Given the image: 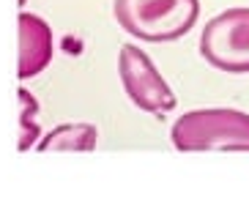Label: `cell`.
<instances>
[{
	"instance_id": "6da1fadb",
	"label": "cell",
	"mask_w": 249,
	"mask_h": 219,
	"mask_svg": "<svg viewBox=\"0 0 249 219\" xmlns=\"http://www.w3.org/2000/svg\"><path fill=\"white\" fill-rule=\"evenodd\" d=\"M173 146L192 151H249V115L233 107L192 110L170 129Z\"/></svg>"
},
{
	"instance_id": "7a4b0ae2",
	"label": "cell",
	"mask_w": 249,
	"mask_h": 219,
	"mask_svg": "<svg viewBox=\"0 0 249 219\" xmlns=\"http://www.w3.org/2000/svg\"><path fill=\"white\" fill-rule=\"evenodd\" d=\"M112 11L129 36L164 44L186 36L197 25L200 0H115Z\"/></svg>"
},
{
	"instance_id": "3957f363",
	"label": "cell",
	"mask_w": 249,
	"mask_h": 219,
	"mask_svg": "<svg viewBox=\"0 0 249 219\" xmlns=\"http://www.w3.org/2000/svg\"><path fill=\"white\" fill-rule=\"evenodd\" d=\"M200 55L225 74H249V8H227L205 22Z\"/></svg>"
},
{
	"instance_id": "277c9868",
	"label": "cell",
	"mask_w": 249,
	"mask_h": 219,
	"mask_svg": "<svg viewBox=\"0 0 249 219\" xmlns=\"http://www.w3.org/2000/svg\"><path fill=\"white\" fill-rule=\"evenodd\" d=\"M118 77H121L126 96L140 110H145L151 115H164V112L176 110L178 99L173 93V88L159 74L156 63L148 58V52L142 47H137V44L121 47V52H118Z\"/></svg>"
},
{
	"instance_id": "5b68a950",
	"label": "cell",
	"mask_w": 249,
	"mask_h": 219,
	"mask_svg": "<svg viewBox=\"0 0 249 219\" xmlns=\"http://www.w3.org/2000/svg\"><path fill=\"white\" fill-rule=\"evenodd\" d=\"M19 28V60H17V77L19 80H30L41 74L50 66L52 55H55V38H52V28L47 25L38 14L22 11L17 19Z\"/></svg>"
},
{
	"instance_id": "8992f818",
	"label": "cell",
	"mask_w": 249,
	"mask_h": 219,
	"mask_svg": "<svg viewBox=\"0 0 249 219\" xmlns=\"http://www.w3.org/2000/svg\"><path fill=\"white\" fill-rule=\"evenodd\" d=\"M99 129L93 124H60L36 140V151H93Z\"/></svg>"
},
{
	"instance_id": "52a82bcc",
	"label": "cell",
	"mask_w": 249,
	"mask_h": 219,
	"mask_svg": "<svg viewBox=\"0 0 249 219\" xmlns=\"http://www.w3.org/2000/svg\"><path fill=\"white\" fill-rule=\"evenodd\" d=\"M17 96H19V151H30L36 146V140L41 137V126L36 121L38 102L28 88H19Z\"/></svg>"
},
{
	"instance_id": "ba28073f",
	"label": "cell",
	"mask_w": 249,
	"mask_h": 219,
	"mask_svg": "<svg viewBox=\"0 0 249 219\" xmlns=\"http://www.w3.org/2000/svg\"><path fill=\"white\" fill-rule=\"evenodd\" d=\"M25 3H28V0H19V6H25Z\"/></svg>"
}]
</instances>
